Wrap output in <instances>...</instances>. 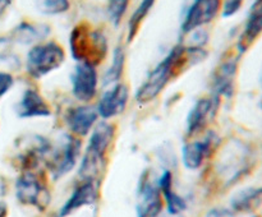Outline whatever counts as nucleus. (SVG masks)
Instances as JSON below:
<instances>
[{
	"mask_svg": "<svg viewBox=\"0 0 262 217\" xmlns=\"http://www.w3.org/2000/svg\"><path fill=\"white\" fill-rule=\"evenodd\" d=\"M206 56V50L200 46H186L183 43L176 45L138 87L135 94L136 101L140 105L152 102L158 99L171 79L178 77L184 69L204 61Z\"/></svg>",
	"mask_w": 262,
	"mask_h": 217,
	"instance_id": "f257e3e1",
	"label": "nucleus"
},
{
	"mask_svg": "<svg viewBox=\"0 0 262 217\" xmlns=\"http://www.w3.org/2000/svg\"><path fill=\"white\" fill-rule=\"evenodd\" d=\"M117 134V125L102 120L90 133L89 144L79 163L78 175L81 180L99 181L100 175L106 167L107 151Z\"/></svg>",
	"mask_w": 262,
	"mask_h": 217,
	"instance_id": "f03ea898",
	"label": "nucleus"
},
{
	"mask_svg": "<svg viewBox=\"0 0 262 217\" xmlns=\"http://www.w3.org/2000/svg\"><path fill=\"white\" fill-rule=\"evenodd\" d=\"M107 40L101 30L90 23H77L69 35V50L77 63L97 66L107 56Z\"/></svg>",
	"mask_w": 262,
	"mask_h": 217,
	"instance_id": "7ed1b4c3",
	"label": "nucleus"
},
{
	"mask_svg": "<svg viewBox=\"0 0 262 217\" xmlns=\"http://www.w3.org/2000/svg\"><path fill=\"white\" fill-rule=\"evenodd\" d=\"M82 142L81 138L64 133L61 134L58 144H51L50 153L46 158V167L54 180L64 178L67 174L71 173L78 163L81 156Z\"/></svg>",
	"mask_w": 262,
	"mask_h": 217,
	"instance_id": "20e7f679",
	"label": "nucleus"
},
{
	"mask_svg": "<svg viewBox=\"0 0 262 217\" xmlns=\"http://www.w3.org/2000/svg\"><path fill=\"white\" fill-rule=\"evenodd\" d=\"M66 61L63 46L55 41L40 42L28 50L26 59V70L33 79H41L51 71L60 68Z\"/></svg>",
	"mask_w": 262,
	"mask_h": 217,
	"instance_id": "39448f33",
	"label": "nucleus"
},
{
	"mask_svg": "<svg viewBox=\"0 0 262 217\" xmlns=\"http://www.w3.org/2000/svg\"><path fill=\"white\" fill-rule=\"evenodd\" d=\"M15 198L20 204L46 211L51 202L50 189L45 175L37 171H22L15 180Z\"/></svg>",
	"mask_w": 262,
	"mask_h": 217,
	"instance_id": "423d86ee",
	"label": "nucleus"
},
{
	"mask_svg": "<svg viewBox=\"0 0 262 217\" xmlns=\"http://www.w3.org/2000/svg\"><path fill=\"white\" fill-rule=\"evenodd\" d=\"M164 199L158 183L148 170L140 176L137 189V217H159L163 212Z\"/></svg>",
	"mask_w": 262,
	"mask_h": 217,
	"instance_id": "0eeeda50",
	"label": "nucleus"
},
{
	"mask_svg": "<svg viewBox=\"0 0 262 217\" xmlns=\"http://www.w3.org/2000/svg\"><path fill=\"white\" fill-rule=\"evenodd\" d=\"M72 94L83 104H90L99 91V74L96 66L90 64L77 63L71 74Z\"/></svg>",
	"mask_w": 262,
	"mask_h": 217,
	"instance_id": "6e6552de",
	"label": "nucleus"
},
{
	"mask_svg": "<svg viewBox=\"0 0 262 217\" xmlns=\"http://www.w3.org/2000/svg\"><path fill=\"white\" fill-rule=\"evenodd\" d=\"M222 4L223 0H193L182 22L183 35H188L212 22L222 10Z\"/></svg>",
	"mask_w": 262,
	"mask_h": 217,
	"instance_id": "1a4fd4ad",
	"label": "nucleus"
},
{
	"mask_svg": "<svg viewBox=\"0 0 262 217\" xmlns=\"http://www.w3.org/2000/svg\"><path fill=\"white\" fill-rule=\"evenodd\" d=\"M219 102L220 100L214 96L202 97L194 102V105L187 115V137L193 138L201 134L206 129L207 125L210 124V122H212V119L216 115Z\"/></svg>",
	"mask_w": 262,
	"mask_h": 217,
	"instance_id": "9d476101",
	"label": "nucleus"
},
{
	"mask_svg": "<svg viewBox=\"0 0 262 217\" xmlns=\"http://www.w3.org/2000/svg\"><path fill=\"white\" fill-rule=\"evenodd\" d=\"M219 138L214 133H209L201 140H189L184 143L182 148V161L188 170H199L205 161L211 157L212 152L216 150Z\"/></svg>",
	"mask_w": 262,
	"mask_h": 217,
	"instance_id": "9b49d317",
	"label": "nucleus"
},
{
	"mask_svg": "<svg viewBox=\"0 0 262 217\" xmlns=\"http://www.w3.org/2000/svg\"><path fill=\"white\" fill-rule=\"evenodd\" d=\"M97 109L92 105L83 104L71 107L64 115V122L71 130V134L82 138L89 135L99 120Z\"/></svg>",
	"mask_w": 262,
	"mask_h": 217,
	"instance_id": "f8f14e48",
	"label": "nucleus"
},
{
	"mask_svg": "<svg viewBox=\"0 0 262 217\" xmlns=\"http://www.w3.org/2000/svg\"><path fill=\"white\" fill-rule=\"evenodd\" d=\"M129 100V89L124 83L119 82L102 93L97 102V112L102 120H110L123 114Z\"/></svg>",
	"mask_w": 262,
	"mask_h": 217,
	"instance_id": "ddd939ff",
	"label": "nucleus"
},
{
	"mask_svg": "<svg viewBox=\"0 0 262 217\" xmlns=\"http://www.w3.org/2000/svg\"><path fill=\"white\" fill-rule=\"evenodd\" d=\"M99 181L82 180L59 209L58 217H68L83 207L92 206L99 201Z\"/></svg>",
	"mask_w": 262,
	"mask_h": 217,
	"instance_id": "4468645a",
	"label": "nucleus"
},
{
	"mask_svg": "<svg viewBox=\"0 0 262 217\" xmlns=\"http://www.w3.org/2000/svg\"><path fill=\"white\" fill-rule=\"evenodd\" d=\"M238 69V60L235 58L223 61L212 74L211 96L216 99H230L234 93V79Z\"/></svg>",
	"mask_w": 262,
	"mask_h": 217,
	"instance_id": "2eb2a0df",
	"label": "nucleus"
},
{
	"mask_svg": "<svg viewBox=\"0 0 262 217\" xmlns=\"http://www.w3.org/2000/svg\"><path fill=\"white\" fill-rule=\"evenodd\" d=\"M18 117L32 119V117H49L53 115L50 105L48 104L42 94L35 88H27L15 107Z\"/></svg>",
	"mask_w": 262,
	"mask_h": 217,
	"instance_id": "dca6fc26",
	"label": "nucleus"
},
{
	"mask_svg": "<svg viewBox=\"0 0 262 217\" xmlns=\"http://www.w3.org/2000/svg\"><path fill=\"white\" fill-rule=\"evenodd\" d=\"M159 189L163 196L164 204L166 207V211L170 216H179L182 212L187 209V201L182 196H179L173 186V173L168 168L163 171L160 178L156 180Z\"/></svg>",
	"mask_w": 262,
	"mask_h": 217,
	"instance_id": "f3484780",
	"label": "nucleus"
},
{
	"mask_svg": "<svg viewBox=\"0 0 262 217\" xmlns=\"http://www.w3.org/2000/svg\"><path fill=\"white\" fill-rule=\"evenodd\" d=\"M262 33V0H257L252 7L245 28L241 33L237 42V49L239 54H245L252 46L256 38Z\"/></svg>",
	"mask_w": 262,
	"mask_h": 217,
	"instance_id": "a211bd4d",
	"label": "nucleus"
},
{
	"mask_svg": "<svg viewBox=\"0 0 262 217\" xmlns=\"http://www.w3.org/2000/svg\"><path fill=\"white\" fill-rule=\"evenodd\" d=\"M50 33V27L46 25H35L30 22H22L13 30L12 40L22 45L40 43Z\"/></svg>",
	"mask_w": 262,
	"mask_h": 217,
	"instance_id": "6ab92c4d",
	"label": "nucleus"
},
{
	"mask_svg": "<svg viewBox=\"0 0 262 217\" xmlns=\"http://www.w3.org/2000/svg\"><path fill=\"white\" fill-rule=\"evenodd\" d=\"M262 202L261 188H246L233 196L230 206L234 212H251Z\"/></svg>",
	"mask_w": 262,
	"mask_h": 217,
	"instance_id": "aec40b11",
	"label": "nucleus"
},
{
	"mask_svg": "<svg viewBox=\"0 0 262 217\" xmlns=\"http://www.w3.org/2000/svg\"><path fill=\"white\" fill-rule=\"evenodd\" d=\"M125 66V51L124 46L118 45L113 51L112 65L109 66L104 76V84L105 86H113L115 83H119L122 79L123 71Z\"/></svg>",
	"mask_w": 262,
	"mask_h": 217,
	"instance_id": "412c9836",
	"label": "nucleus"
},
{
	"mask_svg": "<svg viewBox=\"0 0 262 217\" xmlns=\"http://www.w3.org/2000/svg\"><path fill=\"white\" fill-rule=\"evenodd\" d=\"M155 3L156 0H142V2L138 4V7L136 8V10L133 12L132 17H130L129 19V23H128L127 42H130V41H133V38L136 37L141 25H142L145 18L148 15L150 10L154 8Z\"/></svg>",
	"mask_w": 262,
	"mask_h": 217,
	"instance_id": "4be33fe9",
	"label": "nucleus"
},
{
	"mask_svg": "<svg viewBox=\"0 0 262 217\" xmlns=\"http://www.w3.org/2000/svg\"><path fill=\"white\" fill-rule=\"evenodd\" d=\"M69 8V0H37V9L46 15L63 14L68 12Z\"/></svg>",
	"mask_w": 262,
	"mask_h": 217,
	"instance_id": "5701e85b",
	"label": "nucleus"
},
{
	"mask_svg": "<svg viewBox=\"0 0 262 217\" xmlns=\"http://www.w3.org/2000/svg\"><path fill=\"white\" fill-rule=\"evenodd\" d=\"M129 0H106V13L109 20L114 26H119L127 13Z\"/></svg>",
	"mask_w": 262,
	"mask_h": 217,
	"instance_id": "b1692460",
	"label": "nucleus"
},
{
	"mask_svg": "<svg viewBox=\"0 0 262 217\" xmlns=\"http://www.w3.org/2000/svg\"><path fill=\"white\" fill-rule=\"evenodd\" d=\"M245 0H224L222 4V15L224 18L233 17L242 8Z\"/></svg>",
	"mask_w": 262,
	"mask_h": 217,
	"instance_id": "393cba45",
	"label": "nucleus"
},
{
	"mask_svg": "<svg viewBox=\"0 0 262 217\" xmlns=\"http://www.w3.org/2000/svg\"><path fill=\"white\" fill-rule=\"evenodd\" d=\"M13 84H14V78L12 74L0 70V99L10 91Z\"/></svg>",
	"mask_w": 262,
	"mask_h": 217,
	"instance_id": "a878e982",
	"label": "nucleus"
},
{
	"mask_svg": "<svg viewBox=\"0 0 262 217\" xmlns=\"http://www.w3.org/2000/svg\"><path fill=\"white\" fill-rule=\"evenodd\" d=\"M230 212L227 211V209L222 208H214L207 213L206 217H229Z\"/></svg>",
	"mask_w": 262,
	"mask_h": 217,
	"instance_id": "bb28decb",
	"label": "nucleus"
},
{
	"mask_svg": "<svg viewBox=\"0 0 262 217\" xmlns=\"http://www.w3.org/2000/svg\"><path fill=\"white\" fill-rule=\"evenodd\" d=\"M13 0H0V17L5 13V10L9 8V5L12 4Z\"/></svg>",
	"mask_w": 262,
	"mask_h": 217,
	"instance_id": "cd10ccee",
	"label": "nucleus"
},
{
	"mask_svg": "<svg viewBox=\"0 0 262 217\" xmlns=\"http://www.w3.org/2000/svg\"><path fill=\"white\" fill-rule=\"evenodd\" d=\"M9 213V208H8L5 202H0V217H8Z\"/></svg>",
	"mask_w": 262,
	"mask_h": 217,
	"instance_id": "c85d7f7f",
	"label": "nucleus"
},
{
	"mask_svg": "<svg viewBox=\"0 0 262 217\" xmlns=\"http://www.w3.org/2000/svg\"><path fill=\"white\" fill-rule=\"evenodd\" d=\"M260 83H261V87H262V70H261V74H260Z\"/></svg>",
	"mask_w": 262,
	"mask_h": 217,
	"instance_id": "c756f323",
	"label": "nucleus"
},
{
	"mask_svg": "<svg viewBox=\"0 0 262 217\" xmlns=\"http://www.w3.org/2000/svg\"><path fill=\"white\" fill-rule=\"evenodd\" d=\"M171 217H182V216H181V214H179V216H171Z\"/></svg>",
	"mask_w": 262,
	"mask_h": 217,
	"instance_id": "7c9ffc66",
	"label": "nucleus"
},
{
	"mask_svg": "<svg viewBox=\"0 0 262 217\" xmlns=\"http://www.w3.org/2000/svg\"><path fill=\"white\" fill-rule=\"evenodd\" d=\"M253 217H256V216H253Z\"/></svg>",
	"mask_w": 262,
	"mask_h": 217,
	"instance_id": "2f4dec72",
	"label": "nucleus"
}]
</instances>
